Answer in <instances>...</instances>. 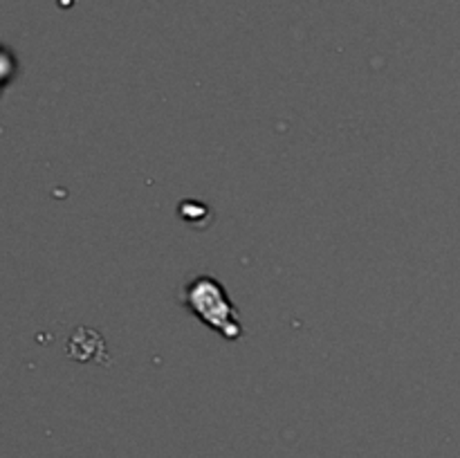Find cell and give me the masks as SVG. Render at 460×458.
I'll return each instance as SVG.
<instances>
[{"instance_id": "1", "label": "cell", "mask_w": 460, "mask_h": 458, "mask_svg": "<svg viewBox=\"0 0 460 458\" xmlns=\"http://www.w3.org/2000/svg\"><path fill=\"white\" fill-rule=\"evenodd\" d=\"M182 304L225 339L241 337L243 326L236 305L214 277H198L189 281L182 287Z\"/></svg>"}]
</instances>
